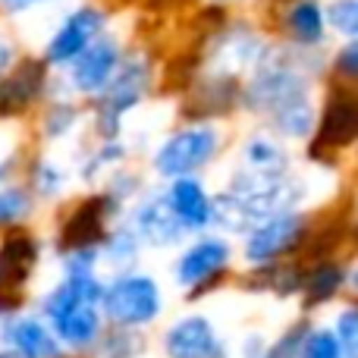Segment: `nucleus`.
Returning a JSON list of instances; mask_svg holds the SVG:
<instances>
[{
    "mask_svg": "<svg viewBox=\"0 0 358 358\" xmlns=\"http://www.w3.org/2000/svg\"><path fill=\"white\" fill-rule=\"evenodd\" d=\"M101 283L94 273H66L48 292L41 311L60 346L88 349L101 340Z\"/></svg>",
    "mask_w": 358,
    "mask_h": 358,
    "instance_id": "obj_1",
    "label": "nucleus"
},
{
    "mask_svg": "<svg viewBox=\"0 0 358 358\" xmlns=\"http://www.w3.org/2000/svg\"><path fill=\"white\" fill-rule=\"evenodd\" d=\"M161 308V286L145 273H120L101 289V317L123 330H136L157 321Z\"/></svg>",
    "mask_w": 358,
    "mask_h": 358,
    "instance_id": "obj_2",
    "label": "nucleus"
},
{
    "mask_svg": "<svg viewBox=\"0 0 358 358\" xmlns=\"http://www.w3.org/2000/svg\"><path fill=\"white\" fill-rule=\"evenodd\" d=\"M217 148H220V136L214 126H189L161 145V151L155 155V170L167 179H182L214 161Z\"/></svg>",
    "mask_w": 358,
    "mask_h": 358,
    "instance_id": "obj_3",
    "label": "nucleus"
},
{
    "mask_svg": "<svg viewBox=\"0 0 358 358\" xmlns=\"http://www.w3.org/2000/svg\"><path fill=\"white\" fill-rule=\"evenodd\" d=\"M305 233V217L280 210V214L264 217V223H255L245 239V258L252 264H271L280 255L292 252Z\"/></svg>",
    "mask_w": 358,
    "mask_h": 358,
    "instance_id": "obj_4",
    "label": "nucleus"
},
{
    "mask_svg": "<svg viewBox=\"0 0 358 358\" xmlns=\"http://www.w3.org/2000/svg\"><path fill=\"white\" fill-rule=\"evenodd\" d=\"M164 352L167 358H223L227 349L208 317L189 315L164 334Z\"/></svg>",
    "mask_w": 358,
    "mask_h": 358,
    "instance_id": "obj_5",
    "label": "nucleus"
},
{
    "mask_svg": "<svg viewBox=\"0 0 358 358\" xmlns=\"http://www.w3.org/2000/svg\"><path fill=\"white\" fill-rule=\"evenodd\" d=\"M145 85H148V66L145 63H129L126 69H117L113 79L101 88V129L117 132L120 113H126L138 98H142Z\"/></svg>",
    "mask_w": 358,
    "mask_h": 358,
    "instance_id": "obj_6",
    "label": "nucleus"
},
{
    "mask_svg": "<svg viewBox=\"0 0 358 358\" xmlns=\"http://www.w3.org/2000/svg\"><path fill=\"white\" fill-rule=\"evenodd\" d=\"M101 29H104V13H101L98 6H82V10H76L48 41V60L50 63H73L76 57L98 38Z\"/></svg>",
    "mask_w": 358,
    "mask_h": 358,
    "instance_id": "obj_7",
    "label": "nucleus"
},
{
    "mask_svg": "<svg viewBox=\"0 0 358 358\" xmlns=\"http://www.w3.org/2000/svg\"><path fill=\"white\" fill-rule=\"evenodd\" d=\"M120 69V44L113 38H94L85 50L73 60V85L85 94H98L113 73Z\"/></svg>",
    "mask_w": 358,
    "mask_h": 358,
    "instance_id": "obj_8",
    "label": "nucleus"
},
{
    "mask_svg": "<svg viewBox=\"0 0 358 358\" xmlns=\"http://www.w3.org/2000/svg\"><path fill=\"white\" fill-rule=\"evenodd\" d=\"M227 264H229L227 242L217 239V236L198 239L195 245L176 261V283L185 286V289H195V286H204L208 280H214Z\"/></svg>",
    "mask_w": 358,
    "mask_h": 358,
    "instance_id": "obj_9",
    "label": "nucleus"
},
{
    "mask_svg": "<svg viewBox=\"0 0 358 358\" xmlns=\"http://www.w3.org/2000/svg\"><path fill=\"white\" fill-rule=\"evenodd\" d=\"M167 208L182 229H201V227H208L210 217H214V204H210L208 192L192 176L173 179V185H170V192H167Z\"/></svg>",
    "mask_w": 358,
    "mask_h": 358,
    "instance_id": "obj_10",
    "label": "nucleus"
},
{
    "mask_svg": "<svg viewBox=\"0 0 358 358\" xmlns=\"http://www.w3.org/2000/svg\"><path fill=\"white\" fill-rule=\"evenodd\" d=\"M3 340L10 343L16 358H60L63 346L57 343V336L50 334V327L38 317H16L3 327Z\"/></svg>",
    "mask_w": 358,
    "mask_h": 358,
    "instance_id": "obj_11",
    "label": "nucleus"
},
{
    "mask_svg": "<svg viewBox=\"0 0 358 358\" xmlns=\"http://www.w3.org/2000/svg\"><path fill=\"white\" fill-rule=\"evenodd\" d=\"M104 217H107V201L104 198H92V201L79 204L73 217L66 220L60 233V242L66 252H79V248H98L104 239Z\"/></svg>",
    "mask_w": 358,
    "mask_h": 358,
    "instance_id": "obj_12",
    "label": "nucleus"
},
{
    "mask_svg": "<svg viewBox=\"0 0 358 358\" xmlns=\"http://www.w3.org/2000/svg\"><path fill=\"white\" fill-rule=\"evenodd\" d=\"M355 129H358L355 101L349 98V94H336L321 117V129H317L315 145L317 148H330V151L346 148V145H352Z\"/></svg>",
    "mask_w": 358,
    "mask_h": 358,
    "instance_id": "obj_13",
    "label": "nucleus"
},
{
    "mask_svg": "<svg viewBox=\"0 0 358 358\" xmlns=\"http://www.w3.org/2000/svg\"><path fill=\"white\" fill-rule=\"evenodd\" d=\"M44 66L38 60H22L0 85V113H19L41 94Z\"/></svg>",
    "mask_w": 358,
    "mask_h": 358,
    "instance_id": "obj_14",
    "label": "nucleus"
},
{
    "mask_svg": "<svg viewBox=\"0 0 358 358\" xmlns=\"http://www.w3.org/2000/svg\"><path fill=\"white\" fill-rule=\"evenodd\" d=\"M136 236L151 245H173L182 236V227L173 220L167 201H148L136 210Z\"/></svg>",
    "mask_w": 358,
    "mask_h": 358,
    "instance_id": "obj_15",
    "label": "nucleus"
},
{
    "mask_svg": "<svg viewBox=\"0 0 358 358\" xmlns=\"http://www.w3.org/2000/svg\"><path fill=\"white\" fill-rule=\"evenodd\" d=\"M286 29L305 48H315L324 41V10L317 0H296L286 10Z\"/></svg>",
    "mask_w": 358,
    "mask_h": 358,
    "instance_id": "obj_16",
    "label": "nucleus"
},
{
    "mask_svg": "<svg viewBox=\"0 0 358 358\" xmlns=\"http://www.w3.org/2000/svg\"><path fill=\"white\" fill-rule=\"evenodd\" d=\"M343 286V267L340 264H321L305 277V302L311 305H321V302H330V299L340 292Z\"/></svg>",
    "mask_w": 358,
    "mask_h": 358,
    "instance_id": "obj_17",
    "label": "nucleus"
},
{
    "mask_svg": "<svg viewBox=\"0 0 358 358\" xmlns=\"http://www.w3.org/2000/svg\"><path fill=\"white\" fill-rule=\"evenodd\" d=\"M245 161H248V170H252V173L283 176L286 155L273 142H267V138H255V142H248V148H245Z\"/></svg>",
    "mask_w": 358,
    "mask_h": 358,
    "instance_id": "obj_18",
    "label": "nucleus"
},
{
    "mask_svg": "<svg viewBox=\"0 0 358 358\" xmlns=\"http://www.w3.org/2000/svg\"><path fill=\"white\" fill-rule=\"evenodd\" d=\"M299 358H346V355H343L334 330L317 327V330H308V334H305L302 349H299Z\"/></svg>",
    "mask_w": 358,
    "mask_h": 358,
    "instance_id": "obj_19",
    "label": "nucleus"
},
{
    "mask_svg": "<svg viewBox=\"0 0 358 358\" xmlns=\"http://www.w3.org/2000/svg\"><path fill=\"white\" fill-rule=\"evenodd\" d=\"M324 22H330L336 31H343L346 38H352L358 31V0H334L327 6Z\"/></svg>",
    "mask_w": 358,
    "mask_h": 358,
    "instance_id": "obj_20",
    "label": "nucleus"
},
{
    "mask_svg": "<svg viewBox=\"0 0 358 358\" xmlns=\"http://www.w3.org/2000/svg\"><path fill=\"white\" fill-rule=\"evenodd\" d=\"M334 336H336V343H340L343 355L358 358V311L355 308H346L340 317H336Z\"/></svg>",
    "mask_w": 358,
    "mask_h": 358,
    "instance_id": "obj_21",
    "label": "nucleus"
},
{
    "mask_svg": "<svg viewBox=\"0 0 358 358\" xmlns=\"http://www.w3.org/2000/svg\"><path fill=\"white\" fill-rule=\"evenodd\" d=\"M305 334H308V324H296V327L286 330L273 346H267L264 352H261V358H299V349H302Z\"/></svg>",
    "mask_w": 358,
    "mask_h": 358,
    "instance_id": "obj_22",
    "label": "nucleus"
},
{
    "mask_svg": "<svg viewBox=\"0 0 358 358\" xmlns=\"http://www.w3.org/2000/svg\"><path fill=\"white\" fill-rule=\"evenodd\" d=\"M31 198L22 189H0V223H16L29 214Z\"/></svg>",
    "mask_w": 358,
    "mask_h": 358,
    "instance_id": "obj_23",
    "label": "nucleus"
},
{
    "mask_svg": "<svg viewBox=\"0 0 358 358\" xmlns=\"http://www.w3.org/2000/svg\"><path fill=\"white\" fill-rule=\"evenodd\" d=\"M136 242H138V236L132 229H120V233H113L107 239V255L113 261H129L136 255Z\"/></svg>",
    "mask_w": 358,
    "mask_h": 358,
    "instance_id": "obj_24",
    "label": "nucleus"
},
{
    "mask_svg": "<svg viewBox=\"0 0 358 358\" xmlns=\"http://www.w3.org/2000/svg\"><path fill=\"white\" fill-rule=\"evenodd\" d=\"M76 123V110L66 104H60V110L50 113V123H48V136H63L69 126Z\"/></svg>",
    "mask_w": 358,
    "mask_h": 358,
    "instance_id": "obj_25",
    "label": "nucleus"
},
{
    "mask_svg": "<svg viewBox=\"0 0 358 358\" xmlns=\"http://www.w3.org/2000/svg\"><path fill=\"white\" fill-rule=\"evenodd\" d=\"M336 69H340L343 76H349V79L358 73V44L355 41H349L346 48H343V54L336 57Z\"/></svg>",
    "mask_w": 358,
    "mask_h": 358,
    "instance_id": "obj_26",
    "label": "nucleus"
},
{
    "mask_svg": "<svg viewBox=\"0 0 358 358\" xmlns=\"http://www.w3.org/2000/svg\"><path fill=\"white\" fill-rule=\"evenodd\" d=\"M0 3H3V10H10V13H22V10H29V6L41 3V0H0Z\"/></svg>",
    "mask_w": 358,
    "mask_h": 358,
    "instance_id": "obj_27",
    "label": "nucleus"
},
{
    "mask_svg": "<svg viewBox=\"0 0 358 358\" xmlns=\"http://www.w3.org/2000/svg\"><path fill=\"white\" fill-rule=\"evenodd\" d=\"M0 358H16V355H10V352H3V355H0Z\"/></svg>",
    "mask_w": 358,
    "mask_h": 358,
    "instance_id": "obj_28",
    "label": "nucleus"
}]
</instances>
